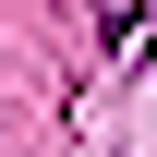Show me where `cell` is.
I'll return each instance as SVG.
<instances>
[{
    "label": "cell",
    "instance_id": "obj_1",
    "mask_svg": "<svg viewBox=\"0 0 157 157\" xmlns=\"http://www.w3.org/2000/svg\"><path fill=\"white\" fill-rule=\"evenodd\" d=\"M133 24H145V0H97V36H109V48L133 36Z\"/></svg>",
    "mask_w": 157,
    "mask_h": 157
}]
</instances>
